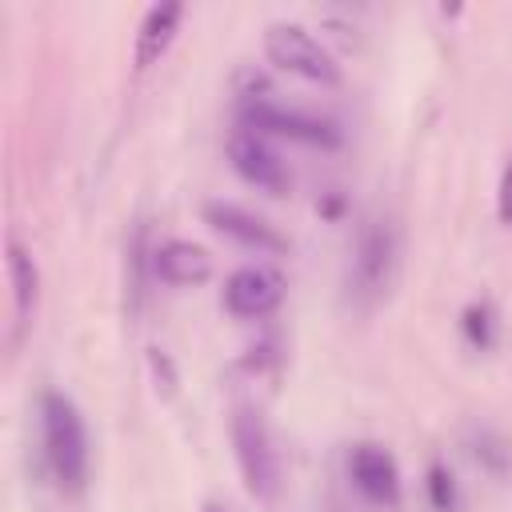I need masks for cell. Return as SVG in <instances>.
I'll list each match as a JSON object with an SVG mask.
<instances>
[{
    "instance_id": "8",
    "label": "cell",
    "mask_w": 512,
    "mask_h": 512,
    "mask_svg": "<svg viewBox=\"0 0 512 512\" xmlns=\"http://www.w3.org/2000/svg\"><path fill=\"white\" fill-rule=\"evenodd\" d=\"M348 476L376 504H396L400 500V468H396L392 452L380 448V444H368V440L356 444L348 452Z\"/></svg>"
},
{
    "instance_id": "7",
    "label": "cell",
    "mask_w": 512,
    "mask_h": 512,
    "mask_svg": "<svg viewBox=\"0 0 512 512\" xmlns=\"http://www.w3.org/2000/svg\"><path fill=\"white\" fill-rule=\"evenodd\" d=\"M204 224L216 228L220 236L236 240L240 248H256V252H284L288 240L276 232V224H268L264 216L248 212L244 204H232V200H204L200 208Z\"/></svg>"
},
{
    "instance_id": "11",
    "label": "cell",
    "mask_w": 512,
    "mask_h": 512,
    "mask_svg": "<svg viewBox=\"0 0 512 512\" xmlns=\"http://www.w3.org/2000/svg\"><path fill=\"white\" fill-rule=\"evenodd\" d=\"M8 280H12V296H16V312L28 316L36 296H40V268L32 260V252L12 236L8 240Z\"/></svg>"
},
{
    "instance_id": "4",
    "label": "cell",
    "mask_w": 512,
    "mask_h": 512,
    "mask_svg": "<svg viewBox=\"0 0 512 512\" xmlns=\"http://www.w3.org/2000/svg\"><path fill=\"white\" fill-rule=\"evenodd\" d=\"M232 448H236V464H240L248 492L272 496L280 484V460H276V448H272V436H268L260 412H252V408L232 412Z\"/></svg>"
},
{
    "instance_id": "13",
    "label": "cell",
    "mask_w": 512,
    "mask_h": 512,
    "mask_svg": "<svg viewBox=\"0 0 512 512\" xmlns=\"http://www.w3.org/2000/svg\"><path fill=\"white\" fill-rule=\"evenodd\" d=\"M496 216H500L504 224H512V156H508V164H504V172H500V188H496Z\"/></svg>"
},
{
    "instance_id": "15",
    "label": "cell",
    "mask_w": 512,
    "mask_h": 512,
    "mask_svg": "<svg viewBox=\"0 0 512 512\" xmlns=\"http://www.w3.org/2000/svg\"><path fill=\"white\" fill-rule=\"evenodd\" d=\"M204 512H224V508L220 504H204Z\"/></svg>"
},
{
    "instance_id": "5",
    "label": "cell",
    "mask_w": 512,
    "mask_h": 512,
    "mask_svg": "<svg viewBox=\"0 0 512 512\" xmlns=\"http://www.w3.org/2000/svg\"><path fill=\"white\" fill-rule=\"evenodd\" d=\"M228 164L236 168L240 180L264 188V192H272V196H280V192L288 188V180H292V176H288V164L280 160V152H276L260 132H252V128H236V132L228 136Z\"/></svg>"
},
{
    "instance_id": "10",
    "label": "cell",
    "mask_w": 512,
    "mask_h": 512,
    "mask_svg": "<svg viewBox=\"0 0 512 512\" xmlns=\"http://www.w3.org/2000/svg\"><path fill=\"white\" fill-rule=\"evenodd\" d=\"M180 20H184V4H152L144 12L140 32H136V68H148L152 60L164 56V48L172 44Z\"/></svg>"
},
{
    "instance_id": "12",
    "label": "cell",
    "mask_w": 512,
    "mask_h": 512,
    "mask_svg": "<svg viewBox=\"0 0 512 512\" xmlns=\"http://www.w3.org/2000/svg\"><path fill=\"white\" fill-rule=\"evenodd\" d=\"M388 232H380V228H368L364 232V244H360V276H364V284H372V288H380L384 284V276H388Z\"/></svg>"
},
{
    "instance_id": "14",
    "label": "cell",
    "mask_w": 512,
    "mask_h": 512,
    "mask_svg": "<svg viewBox=\"0 0 512 512\" xmlns=\"http://www.w3.org/2000/svg\"><path fill=\"white\" fill-rule=\"evenodd\" d=\"M428 488H432L436 508H448V504H452V476H448L444 468H432V472H428Z\"/></svg>"
},
{
    "instance_id": "2",
    "label": "cell",
    "mask_w": 512,
    "mask_h": 512,
    "mask_svg": "<svg viewBox=\"0 0 512 512\" xmlns=\"http://www.w3.org/2000/svg\"><path fill=\"white\" fill-rule=\"evenodd\" d=\"M240 120H244V128L260 132V136L272 132V136H288V140H300V144H312V148H336L340 144L336 120L304 112V108H288L272 96H244L240 100Z\"/></svg>"
},
{
    "instance_id": "1",
    "label": "cell",
    "mask_w": 512,
    "mask_h": 512,
    "mask_svg": "<svg viewBox=\"0 0 512 512\" xmlns=\"http://www.w3.org/2000/svg\"><path fill=\"white\" fill-rule=\"evenodd\" d=\"M40 424H44V456L60 488L76 492L88 476V432L80 408L64 392H44L40 400Z\"/></svg>"
},
{
    "instance_id": "3",
    "label": "cell",
    "mask_w": 512,
    "mask_h": 512,
    "mask_svg": "<svg viewBox=\"0 0 512 512\" xmlns=\"http://www.w3.org/2000/svg\"><path fill=\"white\" fill-rule=\"evenodd\" d=\"M264 56L276 68H284L292 76H304L312 84H336L340 80L336 56L308 28H300V24H284V20L280 24H268L264 28Z\"/></svg>"
},
{
    "instance_id": "6",
    "label": "cell",
    "mask_w": 512,
    "mask_h": 512,
    "mask_svg": "<svg viewBox=\"0 0 512 512\" xmlns=\"http://www.w3.org/2000/svg\"><path fill=\"white\" fill-rule=\"evenodd\" d=\"M284 300V276L268 264H244L224 280V308L240 320H260Z\"/></svg>"
},
{
    "instance_id": "9",
    "label": "cell",
    "mask_w": 512,
    "mask_h": 512,
    "mask_svg": "<svg viewBox=\"0 0 512 512\" xmlns=\"http://www.w3.org/2000/svg\"><path fill=\"white\" fill-rule=\"evenodd\" d=\"M152 272L176 288L204 284L212 276V256L192 240H164L152 248Z\"/></svg>"
}]
</instances>
